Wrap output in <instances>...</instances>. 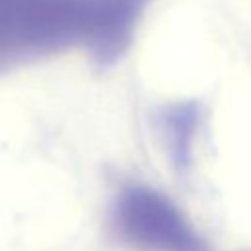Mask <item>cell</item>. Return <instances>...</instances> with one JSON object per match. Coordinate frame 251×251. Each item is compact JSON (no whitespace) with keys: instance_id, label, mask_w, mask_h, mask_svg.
<instances>
[{"instance_id":"1","label":"cell","mask_w":251,"mask_h":251,"mask_svg":"<svg viewBox=\"0 0 251 251\" xmlns=\"http://www.w3.org/2000/svg\"><path fill=\"white\" fill-rule=\"evenodd\" d=\"M126 71L143 175L218 251H251V0H155Z\"/></svg>"}]
</instances>
